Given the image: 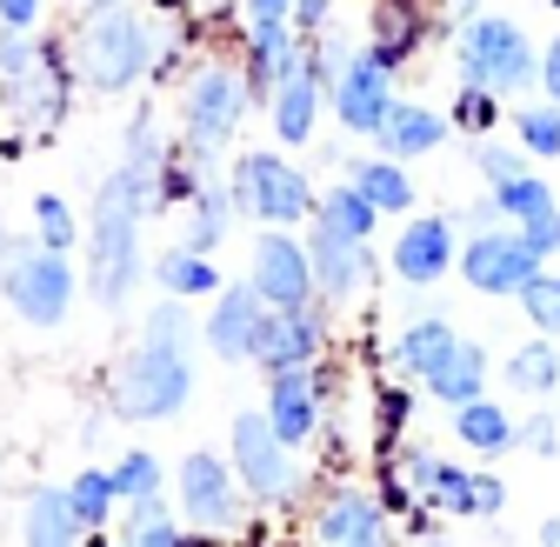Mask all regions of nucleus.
I'll list each match as a JSON object with an SVG mask.
<instances>
[{
	"mask_svg": "<svg viewBox=\"0 0 560 547\" xmlns=\"http://www.w3.org/2000/svg\"><path fill=\"white\" fill-rule=\"evenodd\" d=\"M413 34H420V14L407 8V0H374V54L387 67L413 47Z\"/></svg>",
	"mask_w": 560,
	"mask_h": 547,
	"instance_id": "nucleus-24",
	"label": "nucleus"
},
{
	"mask_svg": "<svg viewBox=\"0 0 560 547\" xmlns=\"http://www.w3.org/2000/svg\"><path fill=\"white\" fill-rule=\"evenodd\" d=\"M241 107H247V88L234 74H221V67H207V74L187 88V141H194V154H214L241 127Z\"/></svg>",
	"mask_w": 560,
	"mask_h": 547,
	"instance_id": "nucleus-9",
	"label": "nucleus"
},
{
	"mask_svg": "<svg viewBox=\"0 0 560 547\" xmlns=\"http://www.w3.org/2000/svg\"><path fill=\"white\" fill-rule=\"evenodd\" d=\"M254 288H260L267 307H307V294H314L307 247H294L288 234H260V247H254Z\"/></svg>",
	"mask_w": 560,
	"mask_h": 547,
	"instance_id": "nucleus-11",
	"label": "nucleus"
},
{
	"mask_svg": "<svg viewBox=\"0 0 560 547\" xmlns=\"http://www.w3.org/2000/svg\"><path fill=\"white\" fill-rule=\"evenodd\" d=\"M307 260H314L320 294H334V301H347V294H354V288L368 281V274H374V260H368L361 234H347V228H334V221H320V228H314Z\"/></svg>",
	"mask_w": 560,
	"mask_h": 547,
	"instance_id": "nucleus-12",
	"label": "nucleus"
},
{
	"mask_svg": "<svg viewBox=\"0 0 560 547\" xmlns=\"http://www.w3.org/2000/svg\"><path fill=\"white\" fill-rule=\"evenodd\" d=\"M314 348H320L314 314H307V307H273V314L260 321V348H254V354L280 374V368H307Z\"/></svg>",
	"mask_w": 560,
	"mask_h": 547,
	"instance_id": "nucleus-16",
	"label": "nucleus"
},
{
	"mask_svg": "<svg viewBox=\"0 0 560 547\" xmlns=\"http://www.w3.org/2000/svg\"><path fill=\"white\" fill-rule=\"evenodd\" d=\"M114 488H120L127 501H140V494H154V488H161V461H154V454H127V461L114 467Z\"/></svg>",
	"mask_w": 560,
	"mask_h": 547,
	"instance_id": "nucleus-37",
	"label": "nucleus"
},
{
	"mask_svg": "<svg viewBox=\"0 0 560 547\" xmlns=\"http://www.w3.org/2000/svg\"><path fill=\"white\" fill-rule=\"evenodd\" d=\"M374 214H381V208L361 194V181H347V187H334V194L320 200V221H334V228H347V234H361V241L374 234Z\"/></svg>",
	"mask_w": 560,
	"mask_h": 547,
	"instance_id": "nucleus-27",
	"label": "nucleus"
},
{
	"mask_svg": "<svg viewBox=\"0 0 560 547\" xmlns=\"http://www.w3.org/2000/svg\"><path fill=\"white\" fill-rule=\"evenodd\" d=\"M27 67H34V47L21 34H8V40H0V74H27Z\"/></svg>",
	"mask_w": 560,
	"mask_h": 547,
	"instance_id": "nucleus-41",
	"label": "nucleus"
},
{
	"mask_svg": "<svg viewBox=\"0 0 560 547\" xmlns=\"http://www.w3.org/2000/svg\"><path fill=\"white\" fill-rule=\"evenodd\" d=\"M81 508H74V494L67 488H40L34 501H27V521H21V534L27 540H81Z\"/></svg>",
	"mask_w": 560,
	"mask_h": 547,
	"instance_id": "nucleus-21",
	"label": "nucleus"
},
{
	"mask_svg": "<svg viewBox=\"0 0 560 547\" xmlns=\"http://www.w3.org/2000/svg\"><path fill=\"white\" fill-rule=\"evenodd\" d=\"M154 208V187L133 167H120L101 194H94V294L101 307H120L133 274H140V214Z\"/></svg>",
	"mask_w": 560,
	"mask_h": 547,
	"instance_id": "nucleus-2",
	"label": "nucleus"
},
{
	"mask_svg": "<svg viewBox=\"0 0 560 547\" xmlns=\"http://www.w3.org/2000/svg\"><path fill=\"white\" fill-rule=\"evenodd\" d=\"M521 307H527V321H534V327L560 334V274H534V281L521 288Z\"/></svg>",
	"mask_w": 560,
	"mask_h": 547,
	"instance_id": "nucleus-30",
	"label": "nucleus"
},
{
	"mask_svg": "<svg viewBox=\"0 0 560 547\" xmlns=\"http://www.w3.org/2000/svg\"><path fill=\"white\" fill-rule=\"evenodd\" d=\"M180 508L200 527H228L234 521V481H228V467L214 454H187V467H180Z\"/></svg>",
	"mask_w": 560,
	"mask_h": 547,
	"instance_id": "nucleus-14",
	"label": "nucleus"
},
{
	"mask_svg": "<svg viewBox=\"0 0 560 547\" xmlns=\"http://www.w3.org/2000/svg\"><path fill=\"white\" fill-rule=\"evenodd\" d=\"M34 14H40V0H0V21L8 27H34Z\"/></svg>",
	"mask_w": 560,
	"mask_h": 547,
	"instance_id": "nucleus-42",
	"label": "nucleus"
},
{
	"mask_svg": "<svg viewBox=\"0 0 560 547\" xmlns=\"http://www.w3.org/2000/svg\"><path fill=\"white\" fill-rule=\"evenodd\" d=\"M161 8H174V0H161Z\"/></svg>",
	"mask_w": 560,
	"mask_h": 547,
	"instance_id": "nucleus-49",
	"label": "nucleus"
},
{
	"mask_svg": "<svg viewBox=\"0 0 560 547\" xmlns=\"http://www.w3.org/2000/svg\"><path fill=\"white\" fill-rule=\"evenodd\" d=\"M494 114H501V101L487 94V88H467V94H460V127L487 133V127H494Z\"/></svg>",
	"mask_w": 560,
	"mask_h": 547,
	"instance_id": "nucleus-39",
	"label": "nucleus"
},
{
	"mask_svg": "<svg viewBox=\"0 0 560 547\" xmlns=\"http://www.w3.org/2000/svg\"><path fill=\"white\" fill-rule=\"evenodd\" d=\"M334 107L354 133H381V120L394 114V94H387V60L368 47V54H347V67L334 74Z\"/></svg>",
	"mask_w": 560,
	"mask_h": 547,
	"instance_id": "nucleus-10",
	"label": "nucleus"
},
{
	"mask_svg": "<svg viewBox=\"0 0 560 547\" xmlns=\"http://www.w3.org/2000/svg\"><path fill=\"white\" fill-rule=\"evenodd\" d=\"M327 8H334V0H294V14H301V27H320V21H327Z\"/></svg>",
	"mask_w": 560,
	"mask_h": 547,
	"instance_id": "nucleus-45",
	"label": "nucleus"
},
{
	"mask_svg": "<svg viewBox=\"0 0 560 547\" xmlns=\"http://www.w3.org/2000/svg\"><path fill=\"white\" fill-rule=\"evenodd\" d=\"M161 288H167V294H207V288H214V260H200V247L167 254V260H161Z\"/></svg>",
	"mask_w": 560,
	"mask_h": 547,
	"instance_id": "nucleus-29",
	"label": "nucleus"
},
{
	"mask_svg": "<svg viewBox=\"0 0 560 547\" xmlns=\"http://www.w3.org/2000/svg\"><path fill=\"white\" fill-rule=\"evenodd\" d=\"M67 494H74V508H81V521H88V527H101L120 488H114V474H81V481L67 488Z\"/></svg>",
	"mask_w": 560,
	"mask_h": 547,
	"instance_id": "nucleus-33",
	"label": "nucleus"
},
{
	"mask_svg": "<svg viewBox=\"0 0 560 547\" xmlns=\"http://www.w3.org/2000/svg\"><path fill=\"white\" fill-rule=\"evenodd\" d=\"M553 8H560V0H553Z\"/></svg>",
	"mask_w": 560,
	"mask_h": 547,
	"instance_id": "nucleus-50",
	"label": "nucleus"
},
{
	"mask_svg": "<svg viewBox=\"0 0 560 547\" xmlns=\"http://www.w3.org/2000/svg\"><path fill=\"white\" fill-rule=\"evenodd\" d=\"M267 415H273V428L288 434V441H307V434H314V374H307V368H280V374H273Z\"/></svg>",
	"mask_w": 560,
	"mask_h": 547,
	"instance_id": "nucleus-19",
	"label": "nucleus"
},
{
	"mask_svg": "<svg viewBox=\"0 0 560 547\" xmlns=\"http://www.w3.org/2000/svg\"><path fill=\"white\" fill-rule=\"evenodd\" d=\"M320 88H327V74H320V60H301L288 81L273 88V127H280V141H307L314 133V107H320Z\"/></svg>",
	"mask_w": 560,
	"mask_h": 547,
	"instance_id": "nucleus-17",
	"label": "nucleus"
},
{
	"mask_svg": "<svg viewBox=\"0 0 560 547\" xmlns=\"http://www.w3.org/2000/svg\"><path fill=\"white\" fill-rule=\"evenodd\" d=\"M527 447H534V454H553V447H560V428H553V421L540 415V421L527 428Z\"/></svg>",
	"mask_w": 560,
	"mask_h": 547,
	"instance_id": "nucleus-43",
	"label": "nucleus"
},
{
	"mask_svg": "<svg viewBox=\"0 0 560 547\" xmlns=\"http://www.w3.org/2000/svg\"><path fill=\"white\" fill-rule=\"evenodd\" d=\"M387 521H381V501L368 494H340L327 514H320V540H381Z\"/></svg>",
	"mask_w": 560,
	"mask_h": 547,
	"instance_id": "nucleus-22",
	"label": "nucleus"
},
{
	"mask_svg": "<svg viewBox=\"0 0 560 547\" xmlns=\"http://www.w3.org/2000/svg\"><path fill=\"white\" fill-rule=\"evenodd\" d=\"M501 508H508V488L494 481V474H467V494H460L454 514H480L487 521V514H501Z\"/></svg>",
	"mask_w": 560,
	"mask_h": 547,
	"instance_id": "nucleus-38",
	"label": "nucleus"
},
{
	"mask_svg": "<svg viewBox=\"0 0 560 547\" xmlns=\"http://www.w3.org/2000/svg\"><path fill=\"white\" fill-rule=\"evenodd\" d=\"M288 447L294 441L273 428V415H241L234 421V461H241V481L254 494H288V481H294Z\"/></svg>",
	"mask_w": 560,
	"mask_h": 547,
	"instance_id": "nucleus-8",
	"label": "nucleus"
},
{
	"mask_svg": "<svg viewBox=\"0 0 560 547\" xmlns=\"http://www.w3.org/2000/svg\"><path fill=\"white\" fill-rule=\"evenodd\" d=\"M288 8H294V0H247V14H254V21H280Z\"/></svg>",
	"mask_w": 560,
	"mask_h": 547,
	"instance_id": "nucleus-46",
	"label": "nucleus"
},
{
	"mask_svg": "<svg viewBox=\"0 0 560 547\" xmlns=\"http://www.w3.org/2000/svg\"><path fill=\"white\" fill-rule=\"evenodd\" d=\"M234 200L247 214H260V221H273V228H288V221H301L307 208H314V194H307V181L288 167V161H273V154H247L241 161V174H234Z\"/></svg>",
	"mask_w": 560,
	"mask_h": 547,
	"instance_id": "nucleus-7",
	"label": "nucleus"
},
{
	"mask_svg": "<svg viewBox=\"0 0 560 547\" xmlns=\"http://www.w3.org/2000/svg\"><path fill=\"white\" fill-rule=\"evenodd\" d=\"M260 321H267L260 288H254V281H247V288H228L221 307H214V321H207V340H214L221 361H247V354L260 348Z\"/></svg>",
	"mask_w": 560,
	"mask_h": 547,
	"instance_id": "nucleus-13",
	"label": "nucleus"
},
{
	"mask_svg": "<svg viewBox=\"0 0 560 547\" xmlns=\"http://www.w3.org/2000/svg\"><path fill=\"white\" fill-rule=\"evenodd\" d=\"M540 81H547V94L560 101V34H553V47L540 54Z\"/></svg>",
	"mask_w": 560,
	"mask_h": 547,
	"instance_id": "nucleus-44",
	"label": "nucleus"
},
{
	"mask_svg": "<svg viewBox=\"0 0 560 547\" xmlns=\"http://www.w3.org/2000/svg\"><path fill=\"white\" fill-rule=\"evenodd\" d=\"M540 540H547V547H560V521H547V527H540Z\"/></svg>",
	"mask_w": 560,
	"mask_h": 547,
	"instance_id": "nucleus-47",
	"label": "nucleus"
},
{
	"mask_svg": "<svg viewBox=\"0 0 560 547\" xmlns=\"http://www.w3.org/2000/svg\"><path fill=\"white\" fill-rule=\"evenodd\" d=\"M94 8H114V0H94Z\"/></svg>",
	"mask_w": 560,
	"mask_h": 547,
	"instance_id": "nucleus-48",
	"label": "nucleus"
},
{
	"mask_svg": "<svg viewBox=\"0 0 560 547\" xmlns=\"http://www.w3.org/2000/svg\"><path fill=\"white\" fill-rule=\"evenodd\" d=\"M460 74H467V88L521 94V88H534L540 60H534L527 34H521L514 21H494V14H480V21H467V27H460Z\"/></svg>",
	"mask_w": 560,
	"mask_h": 547,
	"instance_id": "nucleus-4",
	"label": "nucleus"
},
{
	"mask_svg": "<svg viewBox=\"0 0 560 547\" xmlns=\"http://www.w3.org/2000/svg\"><path fill=\"white\" fill-rule=\"evenodd\" d=\"M148 60H154V27H148V14H133V8H101L94 27L81 34V74L101 94L133 88L140 74H148Z\"/></svg>",
	"mask_w": 560,
	"mask_h": 547,
	"instance_id": "nucleus-3",
	"label": "nucleus"
},
{
	"mask_svg": "<svg viewBox=\"0 0 560 547\" xmlns=\"http://www.w3.org/2000/svg\"><path fill=\"white\" fill-rule=\"evenodd\" d=\"M460 274L480 288V294H521L534 274H540V247L527 234H494L480 228L467 247H460Z\"/></svg>",
	"mask_w": 560,
	"mask_h": 547,
	"instance_id": "nucleus-6",
	"label": "nucleus"
},
{
	"mask_svg": "<svg viewBox=\"0 0 560 547\" xmlns=\"http://www.w3.org/2000/svg\"><path fill=\"white\" fill-rule=\"evenodd\" d=\"M394 267H400V281H413V288H434L441 274L454 267V228L434 214V221H413L407 234H400V247H394Z\"/></svg>",
	"mask_w": 560,
	"mask_h": 547,
	"instance_id": "nucleus-15",
	"label": "nucleus"
},
{
	"mask_svg": "<svg viewBox=\"0 0 560 547\" xmlns=\"http://www.w3.org/2000/svg\"><path fill=\"white\" fill-rule=\"evenodd\" d=\"M474 161H480V174L494 181V187H508L521 174V154H508V148H474Z\"/></svg>",
	"mask_w": 560,
	"mask_h": 547,
	"instance_id": "nucleus-40",
	"label": "nucleus"
},
{
	"mask_svg": "<svg viewBox=\"0 0 560 547\" xmlns=\"http://www.w3.org/2000/svg\"><path fill=\"white\" fill-rule=\"evenodd\" d=\"M480 381H487V354L474 348V340H454L447 361L428 374V394H434V400H447V407H460V400H474V394H480Z\"/></svg>",
	"mask_w": 560,
	"mask_h": 547,
	"instance_id": "nucleus-20",
	"label": "nucleus"
},
{
	"mask_svg": "<svg viewBox=\"0 0 560 547\" xmlns=\"http://www.w3.org/2000/svg\"><path fill=\"white\" fill-rule=\"evenodd\" d=\"M454 428H460V441H467V447H480V454H494V447H508V441H514L508 415H501V407H487L480 394H474V400H460Z\"/></svg>",
	"mask_w": 560,
	"mask_h": 547,
	"instance_id": "nucleus-25",
	"label": "nucleus"
},
{
	"mask_svg": "<svg viewBox=\"0 0 560 547\" xmlns=\"http://www.w3.org/2000/svg\"><path fill=\"white\" fill-rule=\"evenodd\" d=\"M8 301H14L21 321L54 327V321L67 314V301H74V274H67V254H54V247L27 254V247H21V254L8 260Z\"/></svg>",
	"mask_w": 560,
	"mask_h": 547,
	"instance_id": "nucleus-5",
	"label": "nucleus"
},
{
	"mask_svg": "<svg viewBox=\"0 0 560 547\" xmlns=\"http://www.w3.org/2000/svg\"><path fill=\"white\" fill-rule=\"evenodd\" d=\"M354 181H361V194L374 200L381 214H400V208H413V181H407L394 161H361V167H354Z\"/></svg>",
	"mask_w": 560,
	"mask_h": 547,
	"instance_id": "nucleus-26",
	"label": "nucleus"
},
{
	"mask_svg": "<svg viewBox=\"0 0 560 547\" xmlns=\"http://www.w3.org/2000/svg\"><path fill=\"white\" fill-rule=\"evenodd\" d=\"M441 133H447L441 114H428V107H394V114L381 120L374 141H381L394 161H413V154H434V148H441Z\"/></svg>",
	"mask_w": 560,
	"mask_h": 547,
	"instance_id": "nucleus-18",
	"label": "nucleus"
},
{
	"mask_svg": "<svg viewBox=\"0 0 560 547\" xmlns=\"http://www.w3.org/2000/svg\"><path fill=\"white\" fill-rule=\"evenodd\" d=\"M120 534H127V540H180V527L167 521V508H161L154 494H140V501H133V521H127Z\"/></svg>",
	"mask_w": 560,
	"mask_h": 547,
	"instance_id": "nucleus-35",
	"label": "nucleus"
},
{
	"mask_svg": "<svg viewBox=\"0 0 560 547\" xmlns=\"http://www.w3.org/2000/svg\"><path fill=\"white\" fill-rule=\"evenodd\" d=\"M501 208H508L514 221H534V214H547V208H553V187H547V181H527V174H514V181L501 187Z\"/></svg>",
	"mask_w": 560,
	"mask_h": 547,
	"instance_id": "nucleus-32",
	"label": "nucleus"
},
{
	"mask_svg": "<svg viewBox=\"0 0 560 547\" xmlns=\"http://www.w3.org/2000/svg\"><path fill=\"white\" fill-rule=\"evenodd\" d=\"M187 307L180 301H161L148 314V340L120 361L114 374V407L127 421H167L180 415V400L194 394V368H187Z\"/></svg>",
	"mask_w": 560,
	"mask_h": 547,
	"instance_id": "nucleus-1",
	"label": "nucleus"
},
{
	"mask_svg": "<svg viewBox=\"0 0 560 547\" xmlns=\"http://www.w3.org/2000/svg\"><path fill=\"white\" fill-rule=\"evenodd\" d=\"M34 221H40V247H54V254L74 247V214H67L60 194H40V200H34Z\"/></svg>",
	"mask_w": 560,
	"mask_h": 547,
	"instance_id": "nucleus-31",
	"label": "nucleus"
},
{
	"mask_svg": "<svg viewBox=\"0 0 560 547\" xmlns=\"http://www.w3.org/2000/svg\"><path fill=\"white\" fill-rule=\"evenodd\" d=\"M447 348H454V327H447V321H413V327L400 334V348H394V354H400V368H407V374L428 381V374L447 361Z\"/></svg>",
	"mask_w": 560,
	"mask_h": 547,
	"instance_id": "nucleus-23",
	"label": "nucleus"
},
{
	"mask_svg": "<svg viewBox=\"0 0 560 547\" xmlns=\"http://www.w3.org/2000/svg\"><path fill=\"white\" fill-rule=\"evenodd\" d=\"M221 228H228V194H214V187H207L200 194V214H194V234H187V247H221Z\"/></svg>",
	"mask_w": 560,
	"mask_h": 547,
	"instance_id": "nucleus-36",
	"label": "nucleus"
},
{
	"mask_svg": "<svg viewBox=\"0 0 560 547\" xmlns=\"http://www.w3.org/2000/svg\"><path fill=\"white\" fill-rule=\"evenodd\" d=\"M508 381H514L521 394H547V387L560 381V348H547V340H527V348L508 361Z\"/></svg>",
	"mask_w": 560,
	"mask_h": 547,
	"instance_id": "nucleus-28",
	"label": "nucleus"
},
{
	"mask_svg": "<svg viewBox=\"0 0 560 547\" xmlns=\"http://www.w3.org/2000/svg\"><path fill=\"white\" fill-rule=\"evenodd\" d=\"M521 148H527V154H560V101L521 114Z\"/></svg>",
	"mask_w": 560,
	"mask_h": 547,
	"instance_id": "nucleus-34",
	"label": "nucleus"
}]
</instances>
